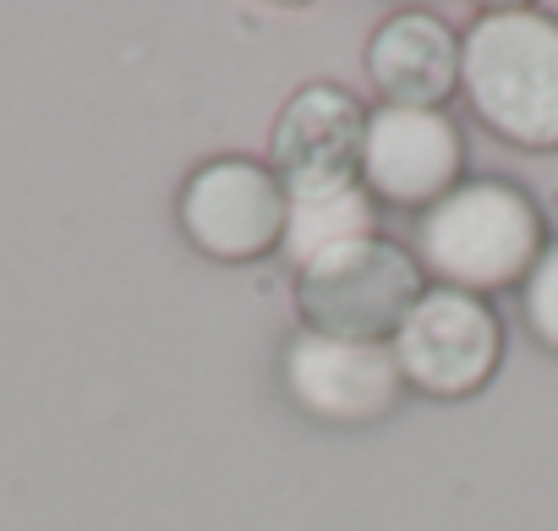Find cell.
Segmentation results:
<instances>
[{
    "instance_id": "obj_1",
    "label": "cell",
    "mask_w": 558,
    "mask_h": 531,
    "mask_svg": "<svg viewBox=\"0 0 558 531\" xmlns=\"http://www.w3.org/2000/svg\"><path fill=\"white\" fill-rule=\"evenodd\" d=\"M460 88L476 121L514 148H558V17L487 7L460 34Z\"/></svg>"
},
{
    "instance_id": "obj_2",
    "label": "cell",
    "mask_w": 558,
    "mask_h": 531,
    "mask_svg": "<svg viewBox=\"0 0 558 531\" xmlns=\"http://www.w3.org/2000/svg\"><path fill=\"white\" fill-rule=\"evenodd\" d=\"M542 214L514 181H460L416 225V263L449 291L487 297L525 286L531 263L542 257Z\"/></svg>"
},
{
    "instance_id": "obj_3",
    "label": "cell",
    "mask_w": 558,
    "mask_h": 531,
    "mask_svg": "<svg viewBox=\"0 0 558 531\" xmlns=\"http://www.w3.org/2000/svg\"><path fill=\"white\" fill-rule=\"evenodd\" d=\"M416 302H422V263L389 236H362L351 246H335L296 275L302 324L329 340L389 346Z\"/></svg>"
},
{
    "instance_id": "obj_4",
    "label": "cell",
    "mask_w": 558,
    "mask_h": 531,
    "mask_svg": "<svg viewBox=\"0 0 558 531\" xmlns=\"http://www.w3.org/2000/svg\"><path fill=\"white\" fill-rule=\"evenodd\" d=\"M389 351L411 389L433 400H460V395H476L498 373L504 329L482 297L438 286V291H422V302L395 329Z\"/></svg>"
},
{
    "instance_id": "obj_5",
    "label": "cell",
    "mask_w": 558,
    "mask_h": 531,
    "mask_svg": "<svg viewBox=\"0 0 558 531\" xmlns=\"http://www.w3.org/2000/svg\"><path fill=\"white\" fill-rule=\"evenodd\" d=\"M286 186L257 159H208L186 176L175 219L181 236L214 263H252L286 236Z\"/></svg>"
},
{
    "instance_id": "obj_6",
    "label": "cell",
    "mask_w": 558,
    "mask_h": 531,
    "mask_svg": "<svg viewBox=\"0 0 558 531\" xmlns=\"http://www.w3.org/2000/svg\"><path fill=\"white\" fill-rule=\"evenodd\" d=\"M362 148H367V110L340 83H307L286 99L268 137V170L286 197L307 192H345L362 186Z\"/></svg>"
},
{
    "instance_id": "obj_7",
    "label": "cell",
    "mask_w": 558,
    "mask_h": 531,
    "mask_svg": "<svg viewBox=\"0 0 558 531\" xmlns=\"http://www.w3.org/2000/svg\"><path fill=\"white\" fill-rule=\"evenodd\" d=\"M286 389L318 422L367 427L395 411L405 378L384 340H329L307 329L286 346Z\"/></svg>"
},
{
    "instance_id": "obj_8",
    "label": "cell",
    "mask_w": 558,
    "mask_h": 531,
    "mask_svg": "<svg viewBox=\"0 0 558 531\" xmlns=\"http://www.w3.org/2000/svg\"><path fill=\"white\" fill-rule=\"evenodd\" d=\"M460 126L444 110H367V148H362V186L373 203L389 208H433L444 192L460 186Z\"/></svg>"
},
{
    "instance_id": "obj_9",
    "label": "cell",
    "mask_w": 558,
    "mask_h": 531,
    "mask_svg": "<svg viewBox=\"0 0 558 531\" xmlns=\"http://www.w3.org/2000/svg\"><path fill=\"white\" fill-rule=\"evenodd\" d=\"M367 77L400 110H438L460 88V34L433 12H395L367 39Z\"/></svg>"
},
{
    "instance_id": "obj_10",
    "label": "cell",
    "mask_w": 558,
    "mask_h": 531,
    "mask_svg": "<svg viewBox=\"0 0 558 531\" xmlns=\"http://www.w3.org/2000/svg\"><path fill=\"white\" fill-rule=\"evenodd\" d=\"M362 236H378V203L367 186H345V192H307L286 203V236L279 252L291 257V269L302 275L307 263H318L335 246H351Z\"/></svg>"
},
{
    "instance_id": "obj_11",
    "label": "cell",
    "mask_w": 558,
    "mask_h": 531,
    "mask_svg": "<svg viewBox=\"0 0 558 531\" xmlns=\"http://www.w3.org/2000/svg\"><path fill=\"white\" fill-rule=\"evenodd\" d=\"M525 324H531L536 346L558 351V241L542 246V257L525 275Z\"/></svg>"
}]
</instances>
